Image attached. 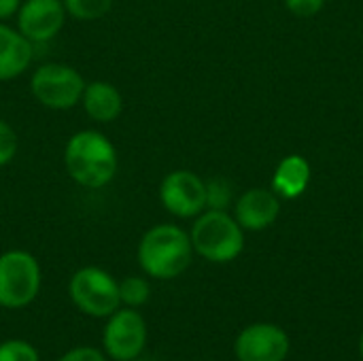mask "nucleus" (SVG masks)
Listing matches in <instances>:
<instances>
[{
  "mask_svg": "<svg viewBox=\"0 0 363 361\" xmlns=\"http://www.w3.org/2000/svg\"><path fill=\"white\" fill-rule=\"evenodd\" d=\"M64 166L77 185L100 189L115 179L119 155L115 145L102 132L79 130L64 147Z\"/></svg>",
  "mask_w": 363,
  "mask_h": 361,
  "instance_id": "1",
  "label": "nucleus"
},
{
  "mask_svg": "<svg viewBox=\"0 0 363 361\" xmlns=\"http://www.w3.org/2000/svg\"><path fill=\"white\" fill-rule=\"evenodd\" d=\"M140 270L155 281H170L181 277L194 260L189 232L174 223H160L149 228L136 249Z\"/></svg>",
  "mask_w": 363,
  "mask_h": 361,
  "instance_id": "2",
  "label": "nucleus"
},
{
  "mask_svg": "<svg viewBox=\"0 0 363 361\" xmlns=\"http://www.w3.org/2000/svg\"><path fill=\"white\" fill-rule=\"evenodd\" d=\"M189 238L194 253L211 264H230L245 251V230L228 211H202Z\"/></svg>",
  "mask_w": 363,
  "mask_h": 361,
  "instance_id": "3",
  "label": "nucleus"
},
{
  "mask_svg": "<svg viewBox=\"0 0 363 361\" xmlns=\"http://www.w3.org/2000/svg\"><path fill=\"white\" fill-rule=\"evenodd\" d=\"M43 285L38 260L23 249H11L0 255V306L19 311L30 306Z\"/></svg>",
  "mask_w": 363,
  "mask_h": 361,
  "instance_id": "4",
  "label": "nucleus"
},
{
  "mask_svg": "<svg viewBox=\"0 0 363 361\" xmlns=\"http://www.w3.org/2000/svg\"><path fill=\"white\" fill-rule=\"evenodd\" d=\"M68 296L72 304L91 319H106L121 306L119 281L98 266L79 268L70 277Z\"/></svg>",
  "mask_w": 363,
  "mask_h": 361,
  "instance_id": "5",
  "label": "nucleus"
},
{
  "mask_svg": "<svg viewBox=\"0 0 363 361\" xmlns=\"http://www.w3.org/2000/svg\"><path fill=\"white\" fill-rule=\"evenodd\" d=\"M85 85L87 83L77 68L60 62L38 66L30 79L32 96L51 111H68L81 104Z\"/></svg>",
  "mask_w": 363,
  "mask_h": 361,
  "instance_id": "6",
  "label": "nucleus"
},
{
  "mask_svg": "<svg viewBox=\"0 0 363 361\" xmlns=\"http://www.w3.org/2000/svg\"><path fill=\"white\" fill-rule=\"evenodd\" d=\"M149 330L138 309L119 306L106 317L102 332V351L113 361H132L143 355Z\"/></svg>",
  "mask_w": 363,
  "mask_h": 361,
  "instance_id": "7",
  "label": "nucleus"
},
{
  "mask_svg": "<svg viewBox=\"0 0 363 361\" xmlns=\"http://www.w3.org/2000/svg\"><path fill=\"white\" fill-rule=\"evenodd\" d=\"M160 202L179 219H196L206 211V181L191 170H172L160 185Z\"/></svg>",
  "mask_w": 363,
  "mask_h": 361,
  "instance_id": "8",
  "label": "nucleus"
},
{
  "mask_svg": "<svg viewBox=\"0 0 363 361\" xmlns=\"http://www.w3.org/2000/svg\"><path fill=\"white\" fill-rule=\"evenodd\" d=\"M291 349L289 334L277 323H251L234 340L238 361H285Z\"/></svg>",
  "mask_w": 363,
  "mask_h": 361,
  "instance_id": "9",
  "label": "nucleus"
},
{
  "mask_svg": "<svg viewBox=\"0 0 363 361\" xmlns=\"http://www.w3.org/2000/svg\"><path fill=\"white\" fill-rule=\"evenodd\" d=\"M62 0H21L17 9V30L30 43H47L60 34L66 21Z\"/></svg>",
  "mask_w": 363,
  "mask_h": 361,
  "instance_id": "10",
  "label": "nucleus"
},
{
  "mask_svg": "<svg viewBox=\"0 0 363 361\" xmlns=\"http://www.w3.org/2000/svg\"><path fill=\"white\" fill-rule=\"evenodd\" d=\"M232 215L245 232L268 230L281 215V198L272 189L251 187L238 196Z\"/></svg>",
  "mask_w": 363,
  "mask_h": 361,
  "instance_id": "11",
  "label": "nucleus"
},
{
  "mask_svg": "<svg viewBox=\"0 0 363 361\" xmlns=\"http://www.w3.org/2000/svg\"><path fill=\"white\" fill-rule=\"evenodd\" d=\"M34 43L19 30L0 21V81H11L23 74L34 57Z\"/></svg>",
  "mask_w": 363,
  "mask_h": 361,
  "instance_id": "12",
  "label": "nucleus"
},
{
  "mask_svg": "<svg viewBox=\"0 0 363 361\" xmlns=\"http://www.w3.org/2000/svg\"><path fill=\"white\" fill-rule=\"evenodd\" d=\"M313 179V168L311 162L304 155H287L279 162L274 174H272V191L281 200H296L300 198Z\"/></svg>",
  "mask_w": 363,
  "mask_h": 361,
  "instance_id": "13",
  "label": "nucleus"
},
{
  "mask_svg": "<svg viewBox=\"0 0 363 361\" xmlns=\"http://www.w3.org/2000/svg\"><path fill=\"white\" fill-rule=\"evenodd\" d=\"M81 104L89 119L98 123H111L123 111V96L108 81H91L83 89Z\"/></svg>",
  "mask_w": 363,
  "mask_h": 361,
  "instance_id": "14",
  "label": "nucleus"
},
{
  "mask_svg": "<svg viewBox=\"0 0 363 361\" xmlns=\"http://www.w3.org/2000/svg\"><path fill=\"white\" fill-rule=\"evenodd\" d=\"M151 298V285L145 277H125L119 281V300L121 306L128 309H140L149 302Z\"/></svg>",
  "mask_w": 363,
  "mask_h": 361,
  "instance_id": "15",
  "label": "nucleus"
},
{
  "mask_svg": "<svg viewBox=\"0 0 363 361\" xmlns=\"http://www.w3.org/2000/svg\"><path fill=\"white\" fill-rule=\"evenodd\" d=\"M64 9L70 17L79 19V21H94L104 17L111 6L113 0H62Z\"/></svg>",
  "mask_w": 363,
  "mask_h": 361,
  "instance_id": "16",
  "label": "nucleus"
},
{
  "mask_svg": "<svg viewBox=\"0 0 363 361\" xmlns=\"http://www.w3.org/2000/svg\"><path fill=\"white\" fill-rule=\"evenodd\" d=\"M234 200V191L228 179L215 177L206 181V209L211 211H228Z\"/></svg>",
  "mask_w": 363,
  "mask_h": 361,
  "instance_id": "17",
  "label": "nucleus"
},
{
  "mask_svg": "<svg viewBox=\"0 0 363 361\" xmlns=\"http://www.w3.org/2000/svg\"><path fill=\"white\" fill-rule=\"evenodd\" d=\"M0 361H40V353L28 340L9 338L0 343Z\"/></svg>",
  "mask_w": 363,
  "mask_h": 361,
  "instance_id": "18",
  "label": "nucleus"
},
{
  "mask_svg": "<svg viewBox=\"0 0 363 361\" xmlns=\"http://www.w3.org/2000/svg\"><path fill=\"white\" fill-rule=\"evenodd\" d=\"M19 149V138L17 132L13 130L11 123L0 119V166H6L15 160Z\"/></svg>",
  "mask_w": 363,
  "mask_h": 361,
  "instance_id": "19",
  "label": "nucleus"
},
{
  "mask_svg": "<svg viewBox=\"0 0 363 361\" xmlns=\"http://www.w3.org/2000/svg\"><path fill=\"white\" fill-rule=\"evenodd\" d=\"M285 6L296 17H315L325 6V0H285Z\"/></svg>",
  "mask_w": 363,
  "mask_h": 361,
  "instance_id": "20",
  "label": "nucleus"
},
{
  "mask_svg": "<svg viewBox=\"0 0 363 361\" xmlns=\"http://www.w3.org/2000/svg\"><path fill=\"white\" fill-rule=\"evenodd\" d=\"M57 361H108L106 353L98 347H72L68 349Z\"/></svg>",
  "mask_w": 363,
  "mask_h": 361,
  "instance_id": "21",
  "label": "nucleus"
},
{
  "mask_svg": "<svg viewBox=\"0 0 363 361\" xmlns=\"http://www.w3.org/2000/svg\"><path fill=\"white\" fill-rule=\"evenodd\" d=\"M19 4H21V0H0V21L17 15Z\"/></svg>",
  "mask_w": 363,
  "mask_h": 361,
  "instance_id": "22",
  "label": "nucleus"
},
{
  "mask_svg": "<svg viewBox=\"0 0 363 361\" xmlns=\"http://www.w3.org/2000/svg\"><path fill=\"white\" fill-rule=\"evenodd\" d=\"M359 355H362V360H363V332H362V336H359Z\"/></svg>",
  "mask_w": 363,
  "mask_h": 361,
  "instance_id": "23",
  "label": "nucleus"
},
{
  "mask_svg": "<svg viewBox=\"0 0 363 361\" xmlns=\"http://www.w3.org/2000/svg\"><path fill=\"white\" fill-rule=\"evenodd\" d=\"M132 361H153V360H143V357H136V360H132Z\"/></svg>",
  "mask_w": 363,
  "mask_h": 361,
  "instance_id": "24",
  "label": "nucleus"
},
{
  "mask_svg": "<svg viewBox=\"0 0 363 361\" xmlns=\"http://www.w3.org/2000/svg\"><path fill=\"white\" fill-rule=\"evenodd\" d=\"M362 245H363V228H362Z\"/></svg>",
  "mask_w": 363,
  "mask_h": 361,
  "instance_id": "25",
  "label": "nucleus"
}]
</instances>
